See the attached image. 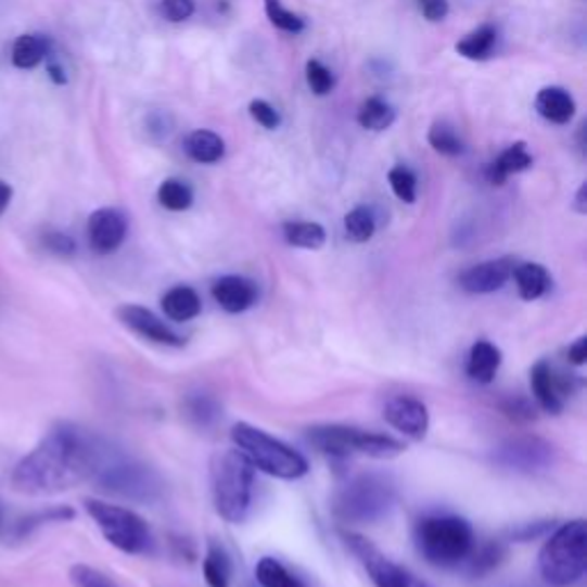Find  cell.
Listing matches in <instances>:
<instances>
[{
    "mask_svg": "<svg viewBox=\"0 0 587 587\" xmlns=\"http://www.w3.org/2000/svg\"><path fill=\"white\" fill-rule=\"evenodd\" d=\"M115 452L99 434L74 422H55L35 448L18 459L10 482L18 494L51 496L92 482Z\"/></svg>",
    "mask_w": 587,
    "mask_h": 587,
    "instance_id": "cell-1",
    "label": "cell"
},
{
    "mask_svg": "<svg viewBox=\"0 0 587 587\" xmlns=\"http://www.w3.org/2000/svg\"><path fill=\"white\" fill-rule=\"evenodd\" d=\"M255 465L237 448L220 450L209 465L212 498L220 519L228 523H244L253 502Z\"/></svg>",
    "mask_w": 587,
    "mask_h": 587,
    "instance_id": "cell-2",
    "label": "cell"
},
{
    "mask_svg": "<svg viewBox=\"0 0 587 587\" xmlns=\"http://www.w3.org/2000/svg\"><path fill=\"white\" fill-rule=\"evenodd\" d=\"M587 570V528L576 519L560 525L539 551V572L553 587L576 585Z\"/></svg>",
    "mask_w": 587,
    "mask_h": 587,
    "instance_id": "cell-3",
    "label": "cell"
},
{
    "mask_svg": "<svg viewBox=\"0 0 587 587\" xmlns=\"http://www.w3.org/2000/svg\"><path fill=\"white\" fill-rule=\"evenodd\" d=\"M232 443L239 452L259 469L278 480H298L308 473V459L288 443H282L267 434L265 430L253 428L248 422H239L232 428Z\"/></svg>",
    "mask_w": 587,
    "mask_h": 587,
    "instance_id": "cell-4",
    "label": "cell"
},
{
    "mask_svg": "<svg viewBox=\"0 0 587 587\" xmlns=\"http://www.w3.org/2000/svg\"><path fill=\"white\" fill-rule=\"evenodd\" d=\"M397 502L395 482L386 475L366 473L358 475L340 489L333 512L342 523H377L388 516Z\"/></svg>",
    "mask_w": 587,
    "mask_h": 587,
    "instance_id": "cell-5",
    "label": "cell"
},
{
    "mask_svg": "<svg viewBox=\"0 0 587 587\" xmlns=\"http://www.w3.org/2000/svg\"><path fill=\"white\" fill-rule=\"evenodd\" d=\"M422 558L434 566H455L471 556L475 535L461 516H430L420 521L416 533Z\"/></svg>",
    "mask_w": 587,
    "mask_h": 587,
    "instance_id": "cell-6",
    "label": "cell"
},
{
    "mask_svg": "<svg viewBox=\"0 0 587 587\" xmlns=\"http://www.w3.org/2000/svg\"><path fill=\"white\" fill-rule=\"evenodd\" d=\"M99 489H104L113 496H119L131 502H156L164 496V480L148 463L125 457L115 450L106 463L101 465L99 473L92 480Z\"/></svg>",
    "mask_w": 587,
    "mask_h": 587,
    "instance_id": "cell-7",
    "label": "cell"
},
{
    "mask_svg": "<svg viewBox=\"0 0 587 587\" xmlns=\"http://www.w3.org/2000/svg\"><path fill=\"white\" fill-rule=\"evenodd\" d=\"M308 443L321 455L344 459L352 455H362L372 459H391L404 452V445L386 434L366 432L347 424H321L308 432Z\"/></svg>",
    "mask_w": 587,
    "mask_h": 587,
    "instance_id": "cell-8",
    "label": "cell"
},
{
    "mask_svg": "<svg viewBox=\"0 0 587 587\" xmlns=\"http://www.w3.org/2000/svg\"><path fill=\"white\" fill-rule=\"evenodd\" d=\"M88 516L97 523V528L104 535V539L115 546L117 551L129 556H148L154 549V537L150 525L140 519L136 512L123 508V505H113L106 500L88 498L86 502Z\"/></svg>",
    "mask_w": 587,
    "mask_h": 587,
    "instance_id": "cell-9",
    "label": "cell"
},
{
    "mask_svg": "<svg viewBox=\"0 0 587 587\" xmlns=\"http://www.w3.org/2000/svg\"><path fill=\"white\" fill-rule=\"evenodd\" d=\"M492 459L505 471L533 475L551 469L556 461V448L539 436H516L502 441L498 448H494Z\"/></svg>",
    "mask_w": 587,
    "mask_h": 587,
    "instance_id": "cell-10",
    "label": "cell"
},
{
    "mask_svg": "<svg viewBox=\"0 0 587 587\" xmlns=\"http://www.w3.org/2000/svg\"><path fill=\"white\" fill-rule=\"evenodd\" d=\"M342 537L347 541L352 553L360 560V564L366 566V572L370 574L377 587H430L420 578H416L411 572L404 570V566L383 556L370 539L354 533H344Z\"/></svg>",
    "mask_w": 587,
    "mask_h": 587,
    "instance_id": "cell-11",
    "label": "cell"
},
{
    "mask_svg": "<svg viewBox=\"0 0 587 587\" xmlns=\"http://www.w3.org/2000/svg\"><path fill=\"white\" fill-rule=\"evenodd\" d=\"M129 222L115 207H101L88 218V244L97 255H111L125 244Z\"/></svg>",
    "mask_w": 587,
    "mask_h": 587,
    "instance_id": "cell-12",
    "label": "cell"
},
{
    "mask_svg": "<svg viewBox=\"0 0 587 587\" xmlns=\"http://www.w3.org/2000/svg\"><path fill=\"white\" fill-rule=\"evenodd\" d=\"M117 319L125 323L129 331H133L136 335L145 337L150 342L164 344V347H184L187 340L177 335L166 321H161L152 310L143 308V306H133V303H127L117 310Z\"/></svg>",
    "mask_w": 587,
    "mask_h": 587,
    "instance_id": "cell-13",
    "label": "cell"
},
{
    "mask_svg": "<svg viewBox=\"0 0 587 587\" xmlns=\"http://www.w3.org/2000/svg\"><path fill=\"white\" fill-rule=\"evenodd\" d=\"M516 261L512 257H498L465 269L459 276V288L469 294H492L508 285Z\"/></svg>",
    "mask_w": 587,
    "mask_h": 587,
    "instance_id": "cell-14",
    "label": "cell"
},
{
    "mask_svg": "<svg viewBox=\"0 0 587 587\" xmlns=\"http://www.w3.org/2000/svg\"><path fill=\"white\" fill-rule=\"evenodd\" d=\"M383 418H386V422L393 430H397L399 434L409 436L413 441L424 438V434H428L430 430L428 407H424L420 399L409 397V395L393 397L386 404V409H383Z\"/></svg>",
    "mask_w": 587,
    "mask_h": 587,
    "instance_id": "cell-15",
    "label": "cell"
},
{
    "mask_svg": "<svg viewBox=\"0 0 587 587\" xmlns=\"http://www.w3.org/2000/svg\"><path fill=\"white\" fill-rule=\"evenodd\" d=\"M212 296L222 310L230 315H239L253 308V303L257 301V288L253 280L244 276H222L214 282Z\"/></svg>",
    "mask_w": 587,
    "mask_h": 587,
    "instance_id": "cell-16",
    "label": "cell"
},
{
    "mask_svg": "<svg viewBox=\"0 0 587 587\" xmlns=\"http://www.w3.org/2000/svg\"><path fill=\"white\" fill-rule=\"evenodd\" d=\"M531 386H533V395L535 401L539 404V409L546 413L558 416L564 407V388L560 379L553 374V368L549 360H539L537 366L531 372Z\"/></svg>",
    "mask_w": 587,
    "mask_h": 587,
    "instance_id": "cell-17",
    "label": "cell"
},
{
    "mask_svg": "<svg viewBox=\"0 0 587 587\" xmlns=\"http://www.w3.org/2000/svg\"><path fill=\"white\" fill-rule=\"evenodd\" d=\"M51 51H53V42L49 35L26 33L14 39L10 58L16 69H35L37 65H42L44 60L51 58Z\"/></svg>",
    "mask_w": 587,
    "mask_h": 587,
    "instance_id": "cell-18",
    "label": "cell"
},
{
    "mask_svg": "<svg viewBox=\"0 0 587 587\" xmlns=\"http://www.w3.org/2000/svg\"><path fill=\"white\" fill-rule=\"evenodd\" d=\"M500 362H502V354L496 344L487 340H477L471 347L469 362H465V374L477 383H492L500 370Z\"/></svg>",
    "mask_w": 587,
    "mask_h": 587,
    "instance_id": "cell-19",
    "label": "cell"
},
{
    "mask_svg": "<svg viewBox=\"0 0 587 587\" xmlns=\"http://www.w3.org/2000/svg\"><path fill=\"white\" fill-rule=\"evenodd\" d=\"M537 113L553 125H566L576 113V101L564 88H544L535 99Z\"/></svg>",
    "mask_w": 587,
    "mask_h": 587,
    "instance_id": "cell-20",
    "label": "cell"
},
{
    "mask_svg": "<svg viewBox=\"0 0 587 587\" xmlns=\"http://www.w3.org/2000/svg\"><path fill=\"white\" fill-rule=\"evenodd\" d=\"M531 166H533V156L528 148H525V143H514L505 150L494 164L487 166V179H489V184L502 187L510 175L528 170Z\"/></svg>",
    "mask_w": 587,
    "mask_h": 587,
    "instance_id": "cell-21",
    "label": "cell"
},
{
    "mask_svg": "<svg viewBox=\"0 0 587 587\" xmlns=\"http://www.w3.org/2000/svg\"><path fill=\"white\" fill-rule=\"evenodd\" d=\"M161 308H164L168 319H173L177 323H184V321H191L200 315L202 301L193 288L177 285V288L168 290L166 296L161 298Z\"/></svg>",
    "mask_w": 587,
    "mask_h": 587,
    "instance_id": "cell-22",
    "label": "cell"
},
{
    "mask_svg": "<svg viewBox=\"0 0 587 587\" xmlns=\"http://www.w3.org/2000/svg\"><path fill=\"white\" fill-rule=\"evenodd\" d=\"M512 278L516 282V290L523 301H537L551 290L549 271H546L541 265H535V261L516 265Z\"/></svg>",
    "mask_w": 587,
    "mask_h": 587,
    "instance_id": "cell-23",
    "label": "cell"
},
{
    "mask_svg": "<svg viewBox=\"0 0 587 587\" xmlns=\"http://www.w3.org/2000/svg\"><path fill=\"white\" fill-rule=\"evenodd\" d=\"M187 154L195 161V164H216L226 154V143L214 131L197 129L184 140Z\"/></svg>",
    "mask_w": 587,
    "mask_h": 587,
    "instance_id": "cell-24",
    "label": "cell"
},
{
    "mask_svg": "<svg viewBox=\"0 0 587 587\" xmlns=\"http://www.w3.org/2000/svg\"><path fill=\"white\" fill-rule=\"evenodd\" d=\"M282 234L290 246L317 251L327 244V230L312 220H290L282 226Z\"/></svg>",
    "mask_w": 587,
    "mask_h": 587,
    "instance_id": "cell-25",
    "label": "cell"
},
{
    "mask_svg": "<svg viewBox=\"0 0 587 587\" xmlns=\"http://www.w3.org/2000/svg\"><path fill=\"white\" fill-rule=\"evenodd\" d=\"M202 572H205V580L209 587H230L232 562L222 546L209 544L205 562H202Z\"/></svg>",
    "mask_w": 587,
    "mask_h": 587,
    "instance_id": "cell-26",
    "label": "cell"
},
{
    "mask_svg": "<svg viewBox=\"0 0 587 587\" xmlns=\"http://www.w3.org/2000/svg\"><path fill=\"white\" fill-rule=\"evenodd\" d=\"M498 33L494 26H480L471 35H465L461 42H457V53L469 60H487L496 47Z\"/></svg>",
    "mask_w": 587,
    "mask_h": 587,
    "instance_id": "cell-27",
    "label": "cell"
},
{
    "mask_svg": "<svg viewBox=\"0 0 587 587\" xmlns=\"http://www.w3.org/2000/svg\"><path fill=\"white\" fill-rule=\"evenodd\" d=\"M395 123V111L386 101L372 97L358 111V125L368 131H386Z\"/></svg>",
    "mask_w": 587,
    "mask_h": 587,
    "instance_id": "cell-28",
    "label": "cell"
},
{
    "mask_svg": "<svg viewBox=\"0 0 587 587\" xmlns=\"http://www.w3.org/2000/svg\"><path fill=\"white\" fill-rule=\"evenodd\" d=\"M187 416L193 424H197V428L207 430L212 428V424L218 422L220 418V404L216 401V397L207 395V393H193L187 397Z\"/></svg>",
    "mask_w": 587,
    "mask_h": 587,
    "instance_id": "cell-29",
    "label": "cell"
},
{
    "mask_svg": "<svg viewBox=\"0 0 587 587\" xmlns=\"http://www.w3.org/2000/svg\"><path fill=\"white\" fill-rule=\"evenodd\" d=\"M255 576L261 587H306L276 558H261L255 566Z\"/></svg>",
    "mask_w": 587,
    "mask_h": 587,
    "instance_id": "cell-30",
    "label": "cell"
},
{
    "mask_svg": "<svg viewBox=\"0 0 587 587\" xmlns=\"http://www.w3.org/2000/svg\"><path fill=\"white\" fill-rule=\"evenodd\" d=\"M344 232H347V239H352L354 244H366L377 232V218L372 209L368 207H356L347 216H344Z\"/></svg>",
    "mask_w": 587,
    "mask_h": 587,
    "instance_id": "cell-31",
    "label": "cell"
},
{
    "mask_svg": "<svg viewBox=\"0 0 587 587\" xmlns=\"http://www.w3.org/2000/svg\"><path fill=\"white\" fill-rule=\"evenodd\" d=\"M158 202L161 207H166L170 212H187L193 205V189L187 184V181L179 179H166L164 184L158 187Z\"/></svg>",
    "mask_w": 587,
    "mask_h": 587,
    "instance_id": "cell-32",
    "label": "cell"
},
{
    "mask_svg": "<svg viewBox=\"0 0 587 587\" xmlns=\"http://www.w3.org/2000/svg\"><path fill=\"white\" fill-rule=\"evenodd\" d=\"M76 514L72 508H65V505H60V508H49V510H42V512H35L26 519H22L16 523V537H26L39 528H44V525L49 523H65V521H72Z\"/></svg>",
    "mask_w": 587,
    "mask_h": 587,
    "instance_id": "cell-33",
    "label": "cell"
},
{
    "mask_svg": "<svg viewBox=\"0 0 587 587\" xmlns=\"http://www.w3.org/2000/svg\"><path fill=\"white\" fill-rule=\"evenodd\" d=\"M471 574L473 576H487L492 574L496 566L505 560V546L498 541L484 544L480 551H471Z\"/></svg>",
    "mask_w": 587,
    "mask_h": 587,
    "instance_id": "cell-34",
    "label": "cell"
},
{
    "mask_svg": "<svg viewBox=\"0 0 587 587\" xmlns=\"http://www.w3.org/2000/svg\"><path fill=\"white\" fill-rule=\"evenodd\" d=\"M265 10H267V16H269V22L280 28V30H285L290 35H298L306 30V18L290 12L285 5L280 3V0H265Z\"/></svg>",
    "mask_w": 587,
    "mask_h": 587,
    "instance_id": "cell-35",
    "label": "cell"
},
{
    "mask_svg": "<svg viewBox=\"0 0 587 587\" xmlns=\"http://www.w3.org/2000/svg\"><path fill=\"white\" fill-rule=\"evenodd\" d=\"M428 140H430V145L445 154V156H459L463 152V143H461V138L457 136L455 127L450 125H445V123H436L430 133H428Z\"/></svg>",
    "mask_w": 587,
    "mask_h": 587,
    "instance_id": "cell-36",
    "label": "cell"
},
{
    "mask_svg": "<svg viewBox=\"0 0 587 587\" xmlns=\"http://www.w3.org/2000/svg\"><path fill=\"white\" fill-rule=\"evenodd\" d=\"M388 181H391L393 193L401 202H407V205H413L416 197H418V179H416V175L407 166H395L388 173Z\"/></svg>",
    "mask_w": 587,
    "mask_h": 587,
    "instance_id": "cell-37",
    "label": "cell"
},
{
    "mask_svg": "<svg viewBox=\"0 0 587 587\" xmlns=\"http://www.w3.org/2000/svg\"><path fill=\"white\" fill-rule=\"evenodd\" d=\"M306 78H308V88L317 94V97H323L329 94L333 88H335V76L333 72L321 65L319 60H308L306 65Z\"/></svg>",
    "mask_w": 587,
    "mask_h": 587,
    "instance_id": "cell-38",
    "label": "cell"
},
{
    "mask_svg": "<svg viewBox=\"0 0 587 587\" xmlns=\"http://www.w3.org/2000/svg\"><path fill=\"white\" fill-rule=\"evenodd\" d=\"M69 578L74 587H117L104 572H99L88 564H74Z\"/></svg>",
    "mask_w": 587,
    "mask_h": 587,
    "instance_id": "cell-39",
    "label": "cell"
},
{
    "mask_svg": "<svg viewBox=\"0 0 587 587\" xmlns=\"http://www.w3.org/2000/svg\"><path fill=\"white\" fill-rule=\"evenodd\" d=\"M42 246L58 257H72L76 253V241L60 230H47L42 234Z\"/></svg>",
    "mask_w": 587,
    "mask_h": 587,
    "instance_id": "cell-40",
    "label": "cell"
},
{
    "mask_svg": "<svg viewBox=\"0 0 587 587\" xmlns=\"http://www.w3.org/2000/svg\"><path fill=\"white\" fill-rule=\"evenodd\" d=\"M158 12L161 16L168 18V22L179 24V22H187V18L195 14V3L193 0H161Z\"/></svg>",
    "mask_w": 587,
    "mask_h": 587,
    "instance_id": "cell-41",
    "label": "cell"
},
{
    "mask_svg": "<svg viewBox=\"0 0 587 587\" xmlns=\"http://www.w3.org/2000/svg\"><path fill=\"white\" fill-rule=\"evenodd\" d=\"M251 115H253L255 123L261 125L265 129H278L280 127V113L265 99L251 101Z\"/></svg>",
    "mask_w": 587,
    "mask_h": 587,
    "instance_id": "cell-42",
    "label": "cell"
},
{
    "mask_svg": "<svg viewBox=\"0 0 587 587\" xmlns=\"http://www.w3.org/2000/svg\"><path fill=\"white\" fill-rule=\"evenodd\" d=\"M502 411L508 413L510 418H514V420H523V422L535 420V407L528 399H523V397H514V399L505 401Z\"/></svg>",
    "mask_w": 587,
    "mask_h": 587,
    "instance_id": "cell-43",
    "label": "cell"
},
{
    "mask_svg": "<svg viewBox=\"0 0 587 587\" xmlns=\"http://www.w3.org/2000/svg\"><path fill=\"white\" fill-rule=\"evenodd\" d=\"M418 8L422 12V16L428 18V22H443L445 16L450 12L448 0H418Z\"/></svg>",
    "mask_w": 587,
    "mask_h": 587,
    "instance_id": "cell-44",
    "label": "cell"
},
{
    "mask_svg": "<svg viewBox=\"0 0 587 587\" xmlns=\"http://www.w3.org/2000/svg\"><path fill=\"white\" fill-rule=\"evenodd\" d=\"M546 531H549V523H546V521H537V523H523L521 528L510 531V539H514V541H531V539L541 537Z\"/></svg>",
    "mask_w": 587,
    "mask_h": 587,
    "instance_id": "cell-45",
    "label": "cell"
},
{
    "mask_svg": "<svg viewBox=\"0 0 587 587\" xmlns=\"http://www.w3.org/2000/svg\"><path fill=\"white\" fill-rule=\"evenodd\" d=\"M566 356H570L572 366H576V368L585 366V360H587V337L585 335L578 337L570 347V352H566Z\"/></svg>",
    "mask_w": 587,
    "mask_h": 587,
    "instance_id": "cell-46",
    "label": "cell"
},
{
    "mask_svg": "<svg viewBox=\"0 0 587 587\" xmlns=\"http://www.w3.org/2000/svg\"><path fill=\"white\" fill-rule=\"evenodd\" d=\"M12 195H14L12 187L8 184V181H3V179H0V216H3V214L8 212V207H10V202H12Z\"/></svg>",
    "mask_w": 587,
    "mask_h": 587,
    "instance_id": "cell-47",
    "label": "cell"
},
{
    "mask_svg": "<svg viewBox=\"0 0 587 587\" xmlns=\"http://www.w3.org/2000/svg\"><path fill=\"white\" fill-rule=\"evenodd\" d=\"M47 72H49V76H51L53 84H58V86H65V84H67V74H65V69L60 67L58 63H53V60L47 65Z\"/></svg>",
    "mask_w": 587,
    "mask_h": 587,
    "instance_id": "cell-48",
    "label": "cell"
},
{
    "mask_svg": "<svg viewBox=\"0 0 587 587\" xmlns=\"http://www.w3.org/2000/svg\"><path fill=\"white\" fill-rule=\"evenodd\" d=\"M574 209L578 214H587V187L580 184L578 193H576V202H574Z\"/></svg>",
    "mask_w": 587,
    "mask_h": 587,
    "instance_id": "cell-49",
    "label": "cell"
},
{
    "mask_svg": "<svg viewBox=\"0 0 587 587\" xmlns=\"http://www.w3.org/2000/svg\"><path fill=\"white\" fill-rule=\"evenodd\" d=\"M0 521H3V510H0Z\"/></svg>",
    "mask_w": 587,
    "mask_h": 587,
    "instance_id": "cell-50",
    "label": "cell"
}]
</instances>
